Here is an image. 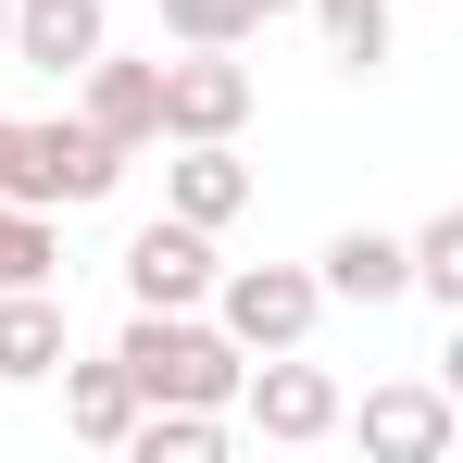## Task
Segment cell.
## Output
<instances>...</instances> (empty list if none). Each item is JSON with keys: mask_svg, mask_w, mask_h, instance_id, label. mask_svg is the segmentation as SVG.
Listing matches in <instances>:
<instances>
[{"mask_svg": "<svg viewBox=\"0 0 463 463\" xmlns=\"http://www.w3.org/2000/svg\"><path fill=\"white\" fill-rule=\"evenodd\" d=\"M226 413L250 426V439H276V451H313V439H338V426H351L338 376H326V364H301V351H250Z\"/></svg>", "mask_w": 463, "mask_h": 463, "instance_id": "3957f363", "label": "cell"}, {"mask_svg": "<svg viewBox=\"0 0 463 463\" xmlns=\"http://www.w3.org/2000/svg\"><path fill=\"white\" fill-rule=\"evenodd\" d=\"M451 439H463L451 388H364V451L376 463H451Z\"/></svg>", "mask_w": 463, "mask_h": 463, "instance_id": "ba28073f", "label": "cell"}, {"mask_svg": "<svg viewBox=\"0 0 463 463\" xmlns=\"http://www.w3.org/2000/svg\"><path fill=\"white\" fill-rule=\"evenodd\" d=\"M0 188H13V113H0Z\"/></svg>", "mask_w": 463, "mask_h": 463, "instance_id": "ac0fdd59", "label": "cell"}, {"mask_svg": "<svg viewBox=\"0 0 463 463\" xmlns=\"http://www.w3.org/2000/svg\"><path fill=\"white\" fill-rule=\"evenodd\" d=\"M126 301H138V313H201V301H213V226L151 213V226L126 238Z\"/></svg>", "mask_w": 463, "mask_h": 463, "instance_id": "5b68a950", "label": "cell"}, {"mask_svg": "<svg viewBox=\"0 0 463 463\" xmlns=\"http://www.w3.org/2000/svg\"><path fill=\"white\" fill-rule=\"evenodd\" d=\"M113 38V13L100 0H13V38H0V63H38V76H76L88 51Z\"/></svg>", "mask_w": 463, "mask_h": 463, "instance_id": "30bf717a", "label": "cell"}, {"mask_svg": "<svg viewBox=\"0 0 463 463\" xmlns=\"http://www.w3.org/2000/svg\"><path fill=\"white\" fill-rule=\"evenodd\" d=\"M313 288H326V301H401V238H376V226H338L326 238V250H313Z\"/></svg>", "mask_w": 463, "mask_h": 463, "instance_id": "4fadbf2b", "label": "cell"}, {"mask_svg": "<svg viewBox=\"0 0 463 463\" xmlns=\"http://www.w3.org/2000/svg\"><path fill=\"white\" fill-rule=\"evenodd\" d=\"M250 13H263V25H276V13H301V0H250Z\"/></svg>", "mask_w": 463, "mask_h": 463, "instance_id": "d6986e66", "label": "cell"}, {"mask_svg": "<svg viewBox=\"0 0 463 463\" xmlns=\"http://www.w3.org/2000/svg\"><path fill=\"white\" fill-rule=\"evenodd\" d=\"M63 351V288H0V388H38Z\"/></svg>", "mask_w": 463, "mask_h": 463, "instance_id": "7c38bea8", "label": "cell"}, {"mask_svg": "<svg viewBox=\"0 0 463 463\" xmlns=\"http://www.w3.org/2000/svg\"><path fill=\"white\" fill-rule=\"evenodd\" d=\"M163 213L238 226V213H250V163H238V138H175V163H163Z\"/></svg>", "mask_w": 463, "mask_h": 463, "instance_id": "9c48e42d", "label": "cell"}, {"mask_svg": "<svg viewBox=\"0 0 463 463\" xmlns=\"http://www.w3.org/2000/svg\"><path fill=\"white\" fill-rule=\"evenodd\" d=\"M250 25H263L250 0H163V38H175V51H238Z\"/></svg>", "mask_w": 463, "mask_h": 463, "instance_id": "e0dca14e", "label": "cell"}, {"mask_svg": "<svg viewBox=\"0 0 463 463\" xmlns=\"http://www.w3.org/2000/svg\"><path fill=\"white\" fill-rule=\"evenodd\" d=\"M126 163H138V151H113L88 113H51V126H13V188H0V201L88 213V201H113V188H126Z\"/></svg>", "mask_w": 463, "mask_h": 463, "instance_id": "7a4b0ae2", "label": "cell"}, {"mask_svg": "<svg viewBox=\"0 0 463 463\" xmlns=\"http://www.w3.org/2000/svg\"><path fill=\"white\" fill-rule=\"evenodd\" d=\"M76 113L113 138V151H163V63H138V51H88L76 63Z\"/></svg>", "mask_w": 463, "mask_h": 463, "instance_id": "8992f818", "label": "cell"}, {"mask_svg": "<svg viewBox=\"0 0 463 463\" xmlns=\"http://www.w3.org/2000/svg\"><path fill=\"white\" fill-rule=\"evenodd\" d=\"M326 288H313V263H213V326H226L238 351H301Z\"/></svg>", "mask_w": 463, "mask_h": 463, "instance_id": "277c9868", "label": "cell"}, {"mask_svg": "<svg viewBox=\"0 0 463 463\" xmlns=\"http://www.w3.org/2000/svg\"><path fill=\"white\" fill-rule=\"evenodd\" d=\"M51 376H63V426H76L88 451H126V426H138V376H126L113 351H100V364H76V351H63Z\"/></svg>", "mask_w": 463, "mask_h": 463, "instance_id": "8fae6325", "label": "cell"}, {"mask_svg": "<svg viewBox=\"0 0 463 463\" xmlns=\"http://www.w3.org/2000/svg\"><path fill=\"white\" fill-rule=\"evenodd\" d=\"M113 364L138 376V401H213V413H226V401H238V364H250V351H238L213 313H126Z\"/></svg>", "mask_w": 463, "mask_h": 463, "instance_id": "6da1fadb", "label": "cell"}, {"mask_svg": "<svg viewBox=\"0 0 463 463\" xmlns=\"http://www.w3.org/2000/svg\"><path fill=\"white\" fill-rule=\"evenodd\" d=\"M401 288L439 301V313H463V213H426V226L401 238Z\"/></svg>", "mask_w": 463, "mask_h": 463, "instance_id": "9a60e30c", "label": "cell"}, {"mask_svg": "<svg viewBox=\"0 0 463 463\" xmlns=\"http://www.w3.org/2000/svg\"><path fill=\"white\" fill-rule=\"evenodd\" d=\"M301 13H313V38H326L338 76H376L388 38H401V0H301Z\"/></svg>", "mask_w": 463, "mask_h": 463, "instance_id": "5bb4252c", "label": "cell"}, {"mask_svg": "<svg viewBox=\"0 0 463 463\" xmlns=\"http://www.w3.org/2000/svg\"><path fill=\"white\" fill-rule=\"evenodd\" d=\"M238 126H250V63L238 51L163 63V138H238Z\"/></svg>", "mask_w": 463, "mask_h": 463, "instance_id": "52a82bcc", "label": "cell"}, {"mask_svg": "<svg viewBox=\"0 0 463 463\" xmlns=\"http://www.w3.org/2000/svg\"><path fill=\"white\" fill-rule=\"evenodd\" d=\"M51 276H63L51 213H38V201H0V288H51Z\"/></svg>", "mask_w": 463, "mask_h": 463, "instance_id": "2e32d148", "label": "cell"}, {"mask_svg": "<svg viewBox=\"0 0 463 463\" xmlns=\"http://www.w3.org/2000/svg\"><path fill=\"white\" fill-rule=\"evenodd\" d=\"M0 38H13V0H0Z\"/></svg>", "mask_w": 463, "mask_h": 463, "instance_id": "ffe728a7", "label": "cell"}]
</instances>
